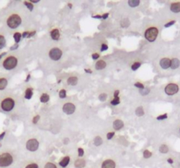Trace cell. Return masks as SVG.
Segmentation results:
<instances>
[{
	"mask_svg": "<svg viewBox=\"0 0 180 168\" xmlns=\"http://www.w3.org/2000/svg\"><path fill=\"white\" fill-rule=\"evenodd\" d=\"M116 164L113 160L112 159H107L102 163L101 168H115Z\"/></svg>",
	"mask_w": 180,
	"mask_h": 168,
	"instance_id": "11",
	"label": "cell"
},
{
	"mask_svg": "<svg viewBox=\"0 0 180 168\" xmlns=\"http://www.w3.org/2000/svg\"><path fill=\"white\" fill-rule=\"evenodd\" d=\"M25 168H39V167H38V165L36 163H32V164L27 165Z\"/></svg>",
	"mask_w": 180,
	"mask_h": 168,
	"instance_id": "39",
	"label": "cell"
},
{
	"mask_svg": "<svg viewBox=\"0 0 180 168\" xmlns=\"http://www.w3.org/2000/svg\"><path fill=\"white\" fill-rule=\"evenodd\" d=\"M63 110L64 113H66L67 115H71L75 112L76 110V106L71 103V102H67L63 105Z\"/></svg>",
	"mask_w": 180,
	"mask_h": 168,
	"instance_id": "9",
	"label": "cell"
},
{
	"mask_svg": "<svg viewBox=\"0 0 180 168\" xmlns=\"http://www.w3.org/2000/svg\"><path fill=\"white\" fill-rule=\"evenodd\" d=\"M128 4L131 7H136L140 4V1L139 0H130V1H128Z\"/></svg>",
	"mask_w": 180,
	"mask_h": 168,
	"instance_id": "25",
	"label": "cell"
},
{
	"mask_svg": "<svg viewBox=\"0 0 180 168\" xmlns=\"http://www.w3.org/2000/svg\"><path fill=\"white\" fill-rule=\"evenodd\" d=\"M6 45V39L5 37L2 34H0V50L3 49Z\"/></svg>",
	"mask_w": 180,
	"mask_h": 168,
	"instance_id": "22",
	"label": "cell"
},
{
	"mask_svg": "<svg viewBox=\"0 0 180 168\" xmlns=\"http://www.w3.org/2000/svg\"><path fill=\"white\" fill-rule=\"evenodd\" d=\"M24 4L30 10V11H33V9H34V5H33V4L31 3V2H24Z\"/></svg>",
	"mask_w": 180,
	"mask_h": 168,
	"instance_id": "30",
	"label": "cell"
},
{
	"mask_svg": "<svg viewBox=\"0 0 180 168\" xmlns=\"http://www.w3.org/2000/svg\"><path fill=\"white\" fill-rule=\"evenodd\" d=\"M107 17H108V13H106V14H104V15L102 16L103 19H107Z\"/></svg>",
	"mask_w": 180,
	"mask_h": 168,
	"instance_id": "53",
	"label": "cell"
},
{
	"mask_svg": "<svg viewBox=\"0 0 180 168\" xmlns=\"http://www.w3.org/2000/svg\"><path fill=\"white\" fill-rule=\"evenodd\" d=\"M4 135H5V132H2L1 134H0V141L4 138Z\"/></svg>",
	"mask_w": 180,
	"mask_h": 168,
	"instance_id": "49",
	"label": "cell"
},
{
	"mask_svg": "<svg viewBox=\"0 0 180 168\" xmlns=\"http://www.w3.org/2000/svg\"><path fill=\"white\" fill-rule=\"evenodd\" d=\"M91 57H92L93 60H98L99 58V54H92Z\"/></svg>",
	"mask_w": 180,
	"mask_h": 168,
	"instance_id": "43",
	"label": "cell"
},
{
	"mask_svg": "<svg viewBox=\"0 0 180 168\" xmlns=\"http://www.w3.org/2000/svg\"><path fill=\"white\" fill-rule=\"evenodd\" d=\"M113 136H114V132H109V133L107 135V139H111Z\"/></svg>",
	"mask_w": 180,
	"mask_h": 168,
	"instance_id": "46",
	"label": "cell"
},
{
	"mask_svg": "<svg viewBox=\"0 0 180 168\" xmlns=\"http://www.w3.org/2000/svg\"><path fill=\"white\" fill-rule=\"evenodd\" d=\"M158 29L156 27H149L146 30L145 32V38L150 41L153 42L156 39L157 36H158Z\"/></svg>",
	"mask_w": 180,
	"mask_h": 168,
	"instance_id": "5",
	"label": "cell"
},
{
	"mask_svg": "<svg viewBox=\"0 0 180 168\" xmlns=\"http://www.w3.org/2000/svg\"><path fill=\"white\" fill-rule=\"evenodd\" d=\"M21 37H22V34H20V33H15V34H13V38H14V40H15L16 44H18L20 41Z\"/></svg>",
	"mask_w": 180,
	"mask_h": 168,
	"instance_id": "24",
	"label": "cell"
},
{
	"mask_svg": "<svg viewBox=\"0 0 180 168\" xmlns=\"http://www.w3.org/2000/svg\"><path fill=\"white\" fill-rule=\"evenodd\" d=\"M70 161H71V158L69 156H66L64 157L63 159H61V161L59 162V165L62 167H66L69 164H70Z\"/></svg>",
	"mask_w": 180,
	"mask_h": 168,
	"instance_id": "16",
	"label": "cell"
},
{
	"mask_svg": "<svg viewBox=\"0 0 180 168\" xmlns=\"http://www.w3.org/2000/svg\"><path fill=\"white\" fill-rule=\"evenodd\" d=\"M119 94H120V91H119V90H115V91H114V97H119Z\"/></svg>",
	"mask_w": 180,
	"mask_h": 168,
	"instance_id": "48",
	"label": "cell"
},
{
	"mask_svg": "<svg viewBox=\"0 0 180 168\" xmlns=\"http://www.w3.org/2000/svg\"><path fill=\"white\" fill-rule=\"evenodd\" d=\"M15 107V100L11 97H4L0 99V109L4 112L12 111Z\"/></svg>",
	"mask_w": 180,
	"mask_h": 168,
	"instance_id": "3",
	"label": "cell"
},
{
	"mask_svg": "<svg viewBox=\"0 0 180 168\" xmlns=\"http://www.w3.org/2000/svg\"><path fill=\"white\" fill-rule=\"evenodd\" d=\"M120 97H114L112 101H111V104H112V105H117V104H119L120 103Z\"/></svg>",
	"mask_w": 180,
	"mask_h": 168,
	"instance_id": "32",
	"label": "cell"
},
{
	"mask_svg": "<svg viewBox=\"0 0 180 168\" xmlns=\"http://www.w3.org/2000/svg\"><path fill=\"white\" fill-rule=\"evenodd\" d=\"M107 49H108L107 45V44H102V46H101V51L104 52V51H106V50H107Z\"/></svg>",
	"mask_w": 180,
	"mask_h": 168,
	"instance_id": "42",
	"label": "cell"
},
{
	"mask_svg": "<svg viewBox=\"0 0 180 168\" xmlns=\"http://www.w3.org/2000/svg\"><path fill=\"white\" fill-rule=\"evenodd\" d=\"M39 1H40V0H32L31 3H32V4H33V3H38Z\"/></svg>",
	"mask_w": 180,
	"mask_h": 168,
	"instance_id": "55",
	"label": "cell"
},
{
	"mask_svg": "<svg viewBox=\"0 0 180 168\" xmlns=\"http://www.w3.org/2000/svg\"><path fill=\"white\" fill-rule=\"evenodd\" d=\"M135 86L136 87V88H139V89H141V90L142 89H144V86L143 83H141V82H136L135 84Z\"/></svg>",
	"mask_w": 180,
	"mask_h": 168,
	"instance_id": "40",
	"label": "cell"
},
{
	"mask_svg": "<svg viewBox=\"0 0 180 168\" xmlns=\"http://www.w3.org/2000/svg\"><path fill=\"white\" fill-rule=\"evenodd\" d=\"M59 97L61 98H65L66 97V90L65 89H61L59 92Z\"/></svg>",
	"mask_w": 180,
	"mask_h": 168,
	"instance_id": "34",
	"label": "cell"
},
{
	"mask_svg": "<svg viewBox=\"0 0 180 168\" xmlns=\"http://www.w3.org/2000/svg\"><path fill=\"white\" fill-rule=\"evenodd\" d=\"M107 95L105 94V93L101 94V95L99 97V98L100 99V101H106V100H107Z\"/></svg>",
	"mask_w": 180,
	"mask_h": 168,
	"instance_id": "38",
	"label": "cell"
},
{
	"mask_svg": "<svg viewBox=\"0 0 180 168\" xmlns=\"http://www.w3.org/2000/svg\"><path fill=\"white\" fill-rule=\"evenodd\" d=\"M5 54H6V53H2V54H0V60H1V59H2V57H3V56H4Z\"/></svg>",
	"mask_w": 180,
	"mask_h": 168,
	"instance_id": "52",
	"label": "cell"
},
{
	"mask_svg": "<svg viewBox=\"0 0 180 168\" xmlns=\"http://www.w3.org/2000/svg\"><path fill=\"white\" fill-rule=\"evenodd\" d=\"M40 100L41 102H44V103H45V102H48L49 101V96H48V94L44 93V94H42V95L40 96Z\"/></svg>",
	"mask_w": 180,
	"mask_h": 168,
	"instance_id": "23",
	"label": "cell"
},
{
	"mask_svg": "<svg viewBox=\"0 0 180 168\" xmlns=\"http://www.w3.org/2000/svg\"><path fill=\"white\" fill-rule=\"evenodd\" d=\"M167 117H168V114H167V113H164V114H163V115L158 116V117H156V119H157V120H164V119H166Z\"/></svg>",
	"mask_w": 180,
	"mask_h": 168,
	"instance_id": "33",
	"label": "cell"
},
{
	"mask_svg": "<svg viewBox=\"0 0 180 168\" xmlns=\"http://www.w3.org/2000/svg\"><path fill=\"white\" fill-rule=\"evenodd\" d=\"M179 132H180V128H179Z\"/></svg>",
	"mask_w": 180,
	"mask_h": 168,
	"instance_id": "57",
	"label": "cell"
},
{
	"mask_svg": "<svg viewBox=\"0 0 180 168\" xmlns=\"http://www.w3.org/2000/svg\"><path fill=\"white\" fill-rule=\"evenodd\" d=\"M18 59L15 55H8L3 61L2 66L5 70H12L18 66Z\"/></svg>",
	"mask_w": 180,
	"mask_h": 168,
	"instance_id": "4",
	"label": "cell"
},
{
	"mask_svg": "<svg viewBox=\"0 0 180 168\" xmlns=\"http://www.w3.org/2000/svg\"><path fill=\"white\" fill-rule=\"evenodd\" d=\"M22 22V19L21 17L17 14V13H12L10 14L6 20H5V23H6V26L10 28V29H16L17 27H19L20 26Z\"/></svg>",
	"mask_w": 180,
	"mask_h": 168,
	"instance_id": "1",
	"label": "cell"
},
{
	"mask_svg": "<svg viewBox=\"0 0 180 168\" xmlns=\"http://www.w3.org/2000/svg\"><path fill=\"white\" fill-rule=\"evenodd\" d=\"M77 81H78V79H77V77H76V76H71V77H70V78L68 79V81H67L68 84H69V85H71V86L76 85Z\"/></svg>",
	"mask_w": 180,
	"mask_h": 168,
	"instance_id": "20",
	"label": "cell"
},
{
	"mask_svg": "<svg viewBox=\"0 0 180 168\" xmlns=\"http://www.w3.org/2000/svg\"><path fill=\"white\" fill-rule=\"evenodd\" d=\"M168 163H170V164H173V159H168Z\"/></svg>",
	"mask_w": 180,
	"mask_h": 168,
	"instance_id": "51",
	"label": "cell"
},
{
	"mask_svg": "<svg viewBox=\"0 0 180 168\" xmlns=\"http://www.w3.org/2000/svg\"><path fill=\"white\" fill-rule=\"evenodd\" d=\"M179 91V86L177 83L171 82L166 85L165 89H164V92L168 95V96H174L176 95L178 92Z\"/></svg>",
	"mask_w": 180,
	"mask_h": 168,
	"instance_id": "6",
	"label": "cell"
},
{
	"mask_svg": "<svg viewBox=\"0 0 180 168\" xmlns=\"http://www.w3.org/2000/svg\"><path fill=\"white\" fill-rule=\"evenodd\" d=\"M85 71H86L87 73H91V72H92L91 69H85Z\"/></svg>",
	"mask_w": 180,
	"mask_h": 168,
	"instance_id": "54",
	"label": "cell"
},
{
	"mask_svg": "<svg viewBox=\"0 0 180 168\" xmlns=\"http://www.w3.org/2000/svg\"><path fill=\"white\" fill-rule=\"evenodd\" d=\"M17 47H18V44H16V43H15V46H12V47H11V50H15Z\"/></svg>",
	"mask_w": 180,
	"mask_h": 168,
	"instance_id": "50",
	"label": "cell"
},
{
	"mask_svg": "<svg viewBox=\"0 0 180 168\" xmlns=\"http://www.w3.org/2000/svg\"><path fill=\"white\" fill-rule=\"evenodd\" d=\"M102 143H103V140H102V138H101L99 136H98V137H95V139H94V144H95L96 146L100 145Z\"/></svg>",
	"mask_w": 180,
	"mask_h": 168,
	"instance_id": "26",
	"label": "cell"
},
{
	"mask_svg": "<svg viewBox=\"0 0 180 168\" xmlns=\"http://www.w3.org/2000/svg\"><path fill=\"white\" fill-rule=\"evenodd\" d=\"M175 23H176V20H171V21H170V22L166 23V24L164 25V27H170V26H173Z\"/></svg>",
	"mask_w": 180,
	"mask_h": 168,
	"instance_id": "37",
	"label": "cell"
},
{
	"mask_svg": "<svg viewBox=\"0 0 180 168\" xmlns=\"http://www.w3.org/2000/svg\"><path fill=\"white\" fill-rule=\"evenodd\" d=\"M14 158L12 154L9 152H0V168L9 167L12 165Z\"/></svg>",
	"mask_w": 180,
	"mask_h": 168,
	"instance_id": "2",
	"label": "cell"
},
{
	"mask_svg": "<svg viewBox=\"0 0 180 168\" xmlns=\"http://www.w3.org/2000/svg\"><path fill=\"white\" fill-rule=\"evenodd\" d=\"M152 156V153L148 151V150H146V151H144L143 152V157L145 158V159H148V158H150Z\"/></svg>",
	"mask_w": 180,
	"mask_h": 168,
	"instance_id": "31",
	"label": "cell"
},
{
	"mask_svg": "<svg viewBox=\"0 0 180 168\" xmlns=\"http://www.w3.org/2000/svg\"><path fill=\"white\" fill-rule=\"evenodd\" d=\"M171 59L167 58V57L163 58V59L160 61V66H161V67L163 68V69H168V68H170V67H171Z\"/></svg>",
	"mask_w": 180,
	"mask_h": 168,
	"instance_id": "10",
	"label": "cell"
},
{
	"mask_svg": "<svg viewBox=\"0 0 180 168\" xmlns=\"http://www.w3.org/2000/svg\"><path fill=\"white\" fill-rule=\"evenodd\" d=\"M39 119H40V116H35V117L33 118V123H34V124H37L38 121H39Z\"/></svg>",
	"mask_w": 180,
	"mask_h": 168,
	"instance_id": "44",
	"label": "cell"
},
{
	"mask_svg": "<svg viewBox=\"0 0 180 168\" xmlns=\"http://www.w3.org/2000/svg\"><path fill=\"white\" fill-rule=\"evenodd\" d=\"M140 67H141V63H140V62H135V63L132 65V69H133L134 71H135V70H137Z\"/></svg>",
	"mask_w": 180,
	"mask_h": 168,
	"instance_id": "35",
	"label": "cell"
},
{
	"mask_svg": "<svg viewBox=\"0 0 180 168\" xmlns=\"http://www.w3.org/2000/svg\"><path fill=\"white\" fill-rule=\"evenodd\" d=\"M120 25H121L122 27H127V26H129V20L127 19H125L120 22Z\"/></svg>",
	"mask_w": 180,
	"mask_h": 168,
	"instance_id": "29",
	"label": "cell"
},
{
	"mask_svg": "<svg viewBox=\"0 0 180 168\" xmlns=\"http://www.w3.org/2000/svg\"><path fill=\"white\" fill-rule=\"evenodd\" d=\"M22 37H24V38H27V37H30V33H28V32H24L23 34H22Z\"/></svg>",
	"mask_w": 180,
	"mask_h": 168,
	"instance_id": "45",
	"label": "cell"
},
{
	"mask_svg": "<svg viewBox=\"0 0 180 168\" xmlns=\"http://www.w3.org/2000/svg\"><path fill=\"white\" fill-rule=\"evenodd\" d=\"M141 91H142V94H143V95H146V94H148V92H149V89H142V90H141Z\"/></svg>",
	"mask_w": 180,
	"mask_h": 168,
	"instance_id": "47",
	"label": "cell"
},
{
	"mask_svg": "<svg viewBox=\"0 0 180 168\" xmlns=\"http://www.w3.org/2000/svg\"><path fill=\"white\" fill-rule=\"evenodd\" d=\"M159 151L162 152V153H167L168 151H169V148L166 144H162L159 148Z\"/></svg>",
	"mask_w": 180,
	"mask_h": 168,
	"instance_id": "27",
	"label": "cell"
},
{
	"mask_svg": "<svg viewBox=\"0 0 180 168\" xmlns=\"http://www.w3.org/2000/svg\"><path fill=\"white\" fill-rule=\"evenodd\" d=\"M180 66V61L178 58H172L171 60V69H177Z\"/></svg>",
	"mask_w": 180,
	"mask_h": 168,
	"instance_id": "14",
	"label": "cell"
},
{
	"mask_svg": "<svg viewBox=\"0 0 180 168\" xmlns=\"http://www.w3.org/2000/svg\"><path fill=\"white\" fill-rule=\"evenodd\" d=\"M50 36H51V38H52L54 40H58V39H60V33H59V30L56 29V28L53 29V30L51 31V33H50Z\"/></svg>",
	"mask_w": 180,
	"mask_h": 168,
	"instance_id": "15",
	"label": "cell"
},
{
	"mask_svg": "<svg viewBox=\"0 0 180 168\" xmlns=\"http://www.w3.org/2000/svg\"><path fill=\"white\" fill-rule=\"evenodd\" d=\"M32 97H33V89H31V88L27 89L26 92H25V98L29 100L32 98Z\"/></svg>",
	"mask_w": 180,
	"mask_h": 168,
	"instance_id": "21",
	"label": "cell"
},
{
	"mask_svg": "<svg viewBox=\"0 0 180 168\" xmlns=\"http://www.w3.org/2000/svg\"><path fill=\"white\" fill-rule=\"evenodd\" d=\"M106 67H107V63H106V61H99L96 63V66H95L97 70L104 69Z\"/></svg>",
	"mask_w": 180,
	"mask_h": 168,
	"instance_id": "19",
	"label": "cell"
},
{
	"mask_svg": "<svg viewBox=\"0 0 180 168\" xmlns=\"http://www.w3.org/2000/svg\"><path fill=\"white\" fill-rule=\"evenodd\" d=\"M44 168H57V167H56V166H55V164H53V163H51V162H48V163H47V164L45 165Z\"/></svg>",
	"mask_w": 180,
	"mask_h": 168,
	"instance_id": "36",
	"label": "cell"
},
{
	"mask_svg": "<svg viewBox=\"0 0 180 168\" xmlns=\"http://www.w3.org/2000/svg\"><path fill=\"white\" fill-rule=\"evenodd\" d=\"M170 9L172 12L174 13H179L180 12V2H174L171 4Z\"/></svg>",
	"mask_w": 180,
	"mask_h": 168,
	"instance_id": "12",
	"label": "cell"
},
{
	"mask_svg": "<svg viewBox=\"0 0 180 168\" xmlns=\"http://www.w3.org/2000/svg\"><path fill=\"white\" fill-rule=\"evenodd\" d=\"M84 150L82 148H78V156L82 157V156H84Z\"/></svg>",
	"mask_w": 180,
	"mask_h": 168,
	"instance_id": "41",
	"label": "cell"
},
{
	"mask_svg": "<svg viewBox=\"0 0 180 168\" xmlns=\"http://www.w3.org/2000/svg\"><path fill=\"white\" fill-rule=\"evenodd\" d=\"M49 57L50 59H52L53 61H58L61 59L62 55H63V52L60 48L58 47H54L49 51Z\"/></svg>",
	"mask_w": 180,
	"mask_h": 168,
	"instance_id": "7",
	"label": "cell"
},
{
	"mask_svg": "<svg viewBox=\"0 0 180 168\" xmlns=\"http://www.w3.org/2000/svg\"><path fill=\"white\" fill-rule=\"evenodd\" d=\"M29 78H30V74H28V76L27 77V80H26V81H29Z\"/></svg>",
	"mask_w": 180,
	"mask_h": 168,
	"instance_id": "56",
	"label": "cell"
},
{
	"mask_svg": "<svg viewBox=\"0 0 180 168\" xmlns=\"http://www.w3.org/2000/svg\"><path fill=\"white\" fill-rule=\"evenodd\" d=\"M135 113L138 117H142L144 115V110L143 109V107H138L135 110Z\"/></svg>",
	"mask_w": 180,
	"mask_h": 168,
	"instance_id": "28",
	"label": "cell"
},
{
	"mask_svg": "<svg viewBox=\"0 0 180 168\" xmlns=\"http://www.w3.org/2000/svg\"><path fill=\"white\" fill-rule=\"evenodd\" d=\"M123 126H124V123H123L122 120L117 119V120H115V121L113 122V128H114V130H116V131L120 130Z\"/></svg>",
	"mask_w": 180,
	"mask_h": 168,
	"instance_id": "13",
	"label": "cell"
},
{
	"mask_svg": "<svg viewBox=\"0 0 180 168\" xmlns=\"http://www.w3.org/2000/svg\"><path fill=\"white\" fill-rule=\"evenodd\" d=\"M75 167L76 168H83L85 167V160L83 159H78L75 161Z\"/></svg>",
	"mask_w": 180,
	"mask_h": 168,
	"instance_id": "18",
	"label": "cell"
},
{
	"mask_svg": "<svg viewBox=\"0 0 180 168\" xmlns=\"http://www.w3.org/2000/svg\"><path fill=\"white\" fill-rule=\"evenodd\" d=\"M26 147L28 151L30 152H35L39 148V142L35 138H31L27 142Z\"/></svg>",
	"mask_w": 180,
	"mask_h": 168,
	"instance_id": "8",
	"label": "cell"
},
{
	"mask_svg": "<svg viewBox=\"0 0 180 168\" xmlns=\"http://www.w3.org/2000/svg\"><path fill=\"white\" fill-rule=\"evenodd\" d=\"M8 85V80L5 77H0V90H4Z\"/></svg>",
	"mask_w": 180,
	"mask_h": 168,
	"instance_id": "17",
	"label": "cell"
}]
</instances>
